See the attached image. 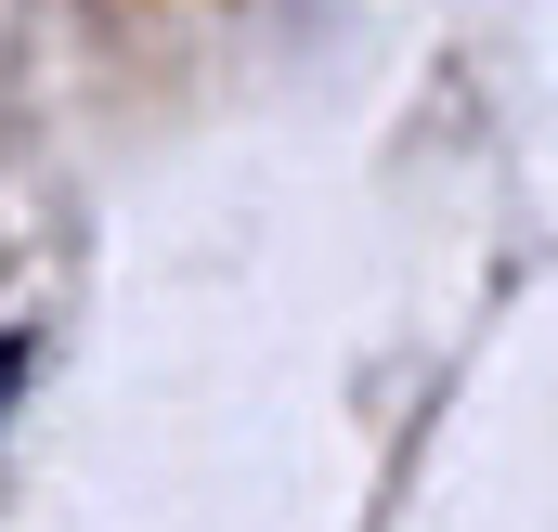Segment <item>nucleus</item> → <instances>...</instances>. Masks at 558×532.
Segmentation results:
<instances>
[{
	"instance_id": "obj_1",
	"label": "nucleus",
	"mask_w": 558,
	"mask_h": 532,
	"mask_svg": "<svg viewBox=\"0 0 558 532\" xmlns=\"http://www.w3.org/2000/svg\"><path fill=\"white\" fill-rule=\"evenodd\" d=\"M13 377H26V351H13V338H0V402H13Z\"/></svg>"
}]
</instances>
